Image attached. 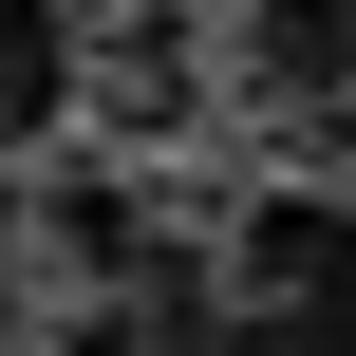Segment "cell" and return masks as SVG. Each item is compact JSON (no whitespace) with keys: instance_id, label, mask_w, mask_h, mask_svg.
Masks as SVG:
<instances>
[{"instance_id":"1","label":"cell","mask_w":356,"mask_h":356,"mask_svg":"<svg viewBox=\"0 0 356 356\" xmlns=\"http://www.w3.org/2000/svg\"><path fill=\"white\" fill-rule=\"evenodd\" d=\"M56 113H75V19L0 0V131H56Z\"/></svg>"},{"instance_id":"3","label":"cell","mask_w":356,"mask_h":356,"mask_svg":"<svg viewBox=\"0 0 356 356\" xmlns=\"http://www.w3.org/2000/svg\"><path fill=\"white\" fill-rule=\"evenodd\" d=\"M338 56H356V0H338Z\"/></svg>"},{"instance_id":"2","label":"cell","mask_w":356,"mask_h":356,"mask_svg":"<svg viewBox=\"0 0 356 356\" xmlns=\"http://www.w3.org/2000/svg\"><path fill=\"white\" fill-rule=\"evenodd\" d=\"M19 319H38V244H19V188H0V356H19Z\"/></svg>"}]
</instances>
